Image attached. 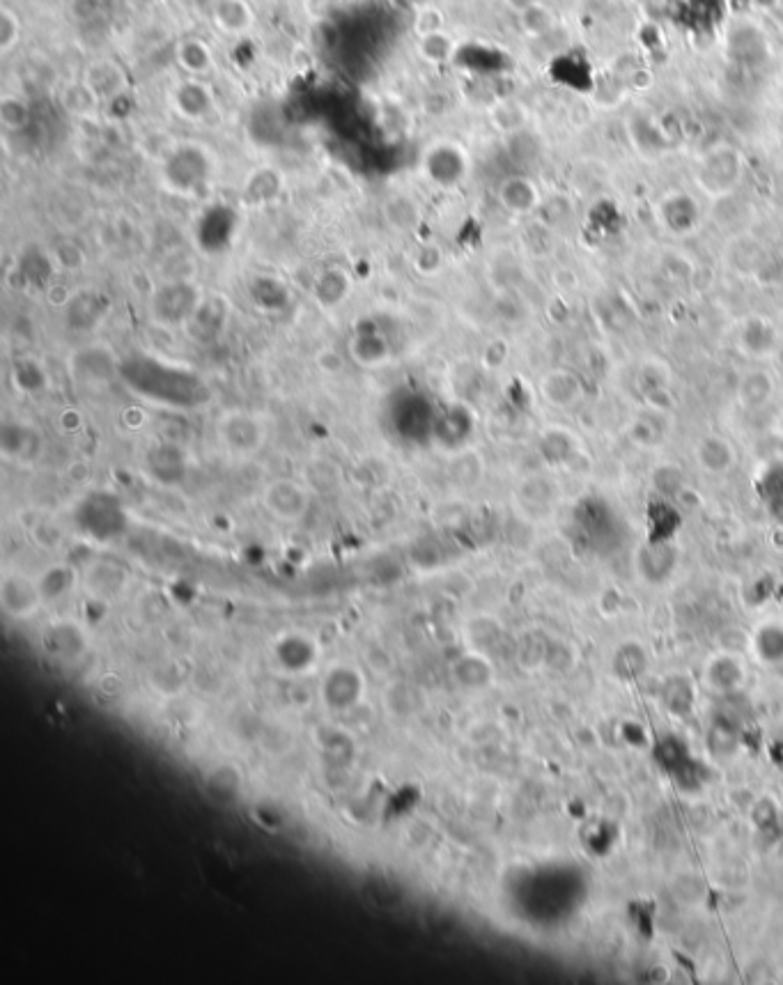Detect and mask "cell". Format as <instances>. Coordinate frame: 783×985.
Returning <instances> with one entry per match:
<instances>
[{
	"label": "cell",
	"mask_w": 783,
	"mask_h": 985,
	"mask_svg": "<svg viewBox=\"0 0 783 985\" xmlns=\"http://www.w3.org/2000/svg\"><path fill=\"white\" fill-rule=\"evenodd\" d=\"M503 3H506V7H510V10L519 14V12L529 10V7H533V5L542 3V0H503Z\"/></svg>",
	"instance_id": "obj_35"
},
{
	"label": "cell",
	"mask_w": 783,
	"mask_h": 985,
	"mask_svg": "<svg viewBox=\"0 0 783 985\" xmlns=\"http://www.w3.org/2000/svg\"><path fill=\"white\" fill-rule=\"evenodd\" d=\"M453 678L464 689H483L492 682V666L483 655L467 653L453 664Z\"/></svg>",
	"instance_id": "obj_21"
},
{
	"label": "cell",
	"mask_w": 783,
	"mask_h": 985,
	"mask_svg": "<svg viewBox=\"0 0 783 985\" xmlns=\"http://www.w3.org/2000/svg\"><path fill=\"white\" fill-rule=\"evenodd\" d=\"M490 118L494 127L503 131V134H519L526 124V111L522 104L508 99V102H499L492 108Z\"/></svg>",
	"instance_id": "obj_27"
},
{
	"label": "cell",
	"mask_w": 783,
	"mask_h": 985,
	"mask_svg": "<svg viewBox=\"0 0 783 985\" xmlns=\"http://www.w3.org/2000/svg\"><path fill=\"white\" fill-rule=\"evenodd\" d=\"M467 154L455 143H437L425 152L423 170L428 180L444 189L460 184L467 175Z\"/></svg>",
	"instance_id": "obj_8"
},
{
	"label": "cell",
	"mask_w": 783,
	"mask_h": 985,
	"mask_svg": "<svg viewBox=\"0 0 783 985\" xmlns=\"http://www.w3.org/2000/svg\"><path fill=\"white\" fill-rule=\"evenodd\" d=\"M662 221L666 228L682 235V232L694 228L696 207L685 193H673V196L662 205Z\"/></svg>",
	"instance_id": "obj_24"
},
{
	"label": "cell",
	"mask_w": 783,
	"mask_h": 985,
	"mask_svg": "<svg viewBox=\"0 0 783 985\" xmlns=\"http://www.w3.org/2000/svg\"><path fill=\"white\" fill-rule=\"evenodd\" d=\"M414 30L418 37L437 33V30H444V12L434 5H423L418 7L416 19H414Z\"/></svg>",
	"instance_id": "obj_33"
},
{
	"label": "cell",
	"mask_w": 783,
	"mask_h": 985,
	"mask_svg": "<svg viewBox=\"0 0 783 985\" xmlns=\"http://www.w3.org/2000/svg\"><path fill=\"white\" fill-rule=\"evenodd\" d=\"M519 26L529 37H545L554 28V14L545 3H538L529 10L519 12Z\"/></svg>",
	"instance_id": "obj_29"
},
{
	"label": "cell",
	"mask_w": 783,
	"mask_h": 985,
	"mask_svg": "<svg viewBox=\"0 0 783 985\" xmlns=\"http://www.w3.org/2000/svg\"><path fill=\"white\" fill-rule=\"evenodd\" d=\"M501 207L515 216L531 214L540 205V191L536 182H531L524 175H510L496 189Z\"/></svg>",
	"instance_id": "obj_14"
},
{
	"label": "cell",
	"mask_w": 783,
	"mask_h": 985,
	"mask_svg": "<svg viewBox=\"0 0 783 985\" xmlns=\"http://www.w3.org/2000/svg\"><path fill=\"white\" fill-rule=\"evenodd\" d=\"M37 581H40V588H42V595H44L46 604L60 602L74 591L76 572H74V568H69L67 563H53L44 572L37 575Z\"/></svg>",
	"instance_id": "obj_22"
},
{
	"label": "cell",
	"mask_w": 783,
	"mask_h": 985,
	"mask_svg": "<svg viewBox=\"0 0 783 985\" xmlns=\"http://www.w3.org/2000/svg\"><path fill=\"white\" fill-rule=\"evenodd\" d=\"M283 189V177L274 168H260L248 177L246 182V198L255 205H265L278 198Z\"/></svg>",
	"instance_id": "obj_25"
},
{
	"label": "cell",
	"mask_w": 783,
	"mask_h": 985,
	"mask_svg": "<svg viewBox=\"0 0 783 985\" xmlns=\"http://www.w3.org/2000/svg\"><path fill=\"white\" fill-rule=\"evenodd\" d=\"M570 386H577L575 377H570L568 372H565L563 386H561V372H552V375H547L545 379H542L540 391L545 393V400L552 402V405H556V407H561V393H563V407H568L577 400L575 398L577 393L570 391Z\"/></svg>",
	"instance_id": "obj_30"
},
{
	"label": "cell",
	"mask_w": 783,
	"mask_h": 985,
	"mask_svg": "<svg viewBox=\"0 0 783 985\" xmlns=\"http://www.w3.org/2000/svg\"><path fill=\"white\" fill-rule=\"evenodd\" d=\"M102 104L104 102L97 97V92L92 90L83 79L67 83L65 88L60 90V106H62V111L69 115V118H76V120L95 118L99 106Z\"/></svg>",
	"instance_id": "obj_19"
},
{
	"label": "cell",
	"mask_w": 783,
	"mask_h": 985,
	"mask_svg": "<svg viewBox=\"0 0 783 985\" xmlns=\"http://www.w3.org/2000/svg\"><path fill=\"white\" fill-rule=\"evenodd\" d=\"M173 106L184 120L200 122L214 111V92L203 79H186L173 92Z\"/></svg>",
	"instance_id": "obj_12"
},
{
	"label": "cell",
	"mask_w": 783,
	"mask_h": 985,
	"mask_svg": "<svg viewBox=\"0 0 783 985\" xmlns=\"http://www.w3.org/2000/svg\"><path fill=\"white\" fill-rule=\"evenodd\" d=\"M51 260L53 265H58L65 271H79L85 265V253L79 244L72 242V239H62V242L53 244Z\"/></svg>",
	"instance_id": "obj_31"
},
{
	"label": "cell",
	"mask_w": 783,
	"mask_h": 985,
	"mask_svg": "<svg viewBox=\"0 0 783 985\" xmlns=\"http://www.w3.org/2000/svg\"><path fill=\"white\" fill-rule=\"evenodd\" d=\"M23 23L12 7H0V56L7 58L21 44Z\"/></svg>",
	"instance_id": "obj_28"
},
{
	"label": "cell",
	"mask_w": 783,
	"mask_h": 985,
	"mask_svg": "<svg viewBox=\"0 0 783 985\" xmlns=\"http://www.w3.org/2000/svg\"><path fill=\"white\" fill-rule=\"evenodd\" d=\"M88 646V632L74 620H56L44 632V650L65 664L79 662L88 653Z\"/></svg>",
	"instance_id": "obj_10"
},
{
	"label": "cell",
	"mask_w": 783,
	"mask_h": 985,
	"mask_svg": "<svg viewBox=\"0 0 783 985\" xmlns=\"http://www.w3.org/2000/svg\"><path fill=\"white\" fill-rule=\"evenodd\" d=\"M320 703L333 715H347L359 708L368 696V678L361 666L352 662H333L324 669L317 687Z\"/></svg>",
	"instance_id": "obj_2"
},
{
	"label": "cell",
	"mask_w": 783,
	"mask_h": 985,
	"mask_svg": "<svg viewBox=\"0 0 783 985\" xmlns=\"http://www.w3.org/2000/svg\"><path fill=\"white\" fill-rule=\"evenodd\" d=\"M414 267H416L418 274H423V276L439 274L441 267H444V253H441L439 246L425 244V246L418 248V253L414 258Z\"/></svg>",
	"instance_id": "obj_32"
},
{
	"label": "cell",
	"mask_w": 783,
	"mask_h": 985,
	"mask_svg": "<svg viewBox=\"0 0 783 985\" xmlns=\"http://www.w3.org/2000/svg\"><path fill=\"white\" fill-rule=\"evenodd\" d=\"M175 62L186 76L191 79H203L214 69V51L200 37H182L175 44Z\"/></svg>",
	"instance_id": "obj_16"
},
{
	"label": "cell",
	"mask_w": 783,
	"mask_h": 985,
	"mask_svg": "<svg viewBox=\"0 0 783 985\" xmlns=\"http://www.w3.org/2000/svg\"><path fill=\"white\" fill-rule=\"evenodd\" d=\"M262 508L278 524H299L313 508V490L294 478H274L262 487Z\"/></svg>",
	"instance_id": "obj_4"
},
{
	"label": "cell",
	"mask_w": 783,
	"mask_h": 985,
	"mask_svg": "<svg viewBox=\"0 0 783 985\" xmlns=\"http://www.w3.org/2000/svg\"><path fill=\"white\" fill-rule=\"evenodd\" d=\"M30 118H33V111L21 95L0 97V124L7 131H23L30 124Z\"/></svg>",
	"instance_id": "obj_26"
},
{
	"label": "cell",
	"mask_w": 783,
	"mask_h": 985,
	"mask_svg": "<svg viewBox=\"0 0 783 985\" xmlns=\"http://www.w3.org/2000/svg\"><path fill=\"white\" fill-rule=\"evenodd\" d=\"M212 23L228 37H244L253 28L255 14L248 0H216L212 7Z\"/></svg>",
	"instance_id": "obj_15"
},
{
	"label": "cell",
	"mask_w": 783,
	"mask_h": 985,
	"mask_svg": "<svg viewBox=\"0 0 783 985\" xmlns=\"http://www.w3.org/2000/svg\"><path fill=\"white\" fill-rule=\"evenodd\" d=\"M42 451H44L42 432L33 428V425L23 421L3 425V434H0V453H3L7 462L28 467V464H35L40 460Z\"/></svg>",
	"instance_id": "obj_9"
},
{
	"label": "cell",
	"mask_w": 783,
	"mask_h": 985,
	"mask_svg": "<svg viewBox=\"0 0 783 985\" xmlns=\"http://www.w3.org/2000/svg\"><path fill=\"white\" fill-rule=\"evenodd\" d=\"M382 214L386 226L398 232V235H409V232H414L418 226H421L423 219L421 205H418L412 196H407V193H393V196L386 198Z\"/></svg>",
	"instance_id": "obj_17"
},
{
	"label": "cell",
	"mask_w": 783,
	"mask_h": 985,
	"mask_svg": "<svg viewBox=\"0 0 783 985\" xmlns=\"http://www.w3.org/2000/svg\"><path fill=\"white\" fill-rule=\"evenodd\" d=\"M81 79L97 92V97L102 99V102H111V99L124 95L129 88L127 72H124L120 62H115L111 58L92 60L90 65L85 67Z\"/></svg>",
	"instance_id": "obj_11"
},
{
	"label": "cell",
	"mask_w": 783,
	"mask_h": 985,
	"mask_svg": "<svg viewBox=\"0 0 783 985\" xmlns=\"http://www.w3.org/2000/svg\"><path fill=\"white\" fill-rule=\"evenodd\" d=\"M214 432L223 453L232 457V460H253L255 455H260L269 439L265 418L258 411L244 407L223 411L216 418Z\"/></svg>",
	"instance_id": "obj_1"
},
{
	"label": "cell",
	"mask_w": 783,
	"mask_h": 985,
	"mask_svg": "<svg viewBox=\"0 0 783 985\" xmlns=\"http://www.w3.org/2000/svg\"><path fill=\"white\" fill-rule=\"evenodd\" d=\"M347 354L354 366L377 370L391 363V343L379 331H361L347 343Z\"/></svg>",
	"instance_id": "obj_13"
},
{
	"label": "cell",
	"mask_w": 783,
	"mask_h": 985,
	"mask_svg": "<svg viewBox=\"0 0 783 985\" xmlns=\"http://www.w3.org/2000/svg\"><path fill=\"white\" fill-rule=\"evenodd\" d=\"M315 361H317V366H320V370L329 372V375H338V372H343V368H345L343 356H340L336 349H329V347L322 349V352H317Z\"/></svg>",
	"instance_id": "obj_34"
},
{
	"label": "cell",
	"mask_w": 783,
	"mask_h": 985,
	"mask_svg": "<svg viewBox=\"0 0 783 985\" xmlns=\"http://www.w3.org/2000/svg\"><path fill=\"white\" fill-rule=\"evenodd\" d=\"M416 51H418V56H421L423 62L439 67V65H446V62L453 60L455 51H457V42L451 33H446V30H437V33L418 37Z\"/></svg>",
	"instance_id": "obj_23"
},
{
	"label": "cell",
	"mask_w": 783,
	"mask_h": 985,
	"mask_svg": "<svg viewBox=\"0 0 783 985\" xmlns=\"http://www.w3.org/2000/svg\"><path fill=\"white\" fill-rule=\"evenodd\" d=\"M200 299H203V294L198 292L196 285L184 281V278H175V281L161 285L152 308L157 320L168 324V327H184L196 313Z\"/></svg>",
	"instance_id": "obj_6"
},
{
	"label": "cell",
	"mask_w": 783,
	"mask_h": 985,
	"mask_svg": "<svg viewBox=\"0 0 783 985\" xmlns=\"http://www.w3.org/2000/svg\"><path fill=\"white\" fill-rule=\"evenodd\" d=\"M352 294V278L345 269L329 267L315 278L313 297L322 308H340Z\"/></svg>",
	"instance_id": "obj_18"
},
{
	"label": "cell",
	"mask_w": 783,
	"mask_h": 985,
	"mask_svg": "<svg viewBox=\"0 0 783 985\" xmlns=\"http://www.w3.org/2000/svg\"><path fill=\"white\" fill-rule=\"evenodd\" d=\"M271 664L290 678H304L322 662V646L306 630H283L269 646Z\"/></svg>",
	"instance_id": "obj_3"
},
{
	"label": "cell",
	"mask_w": 783,
	"mask_h": 985,
	"mask_svg": "<svg viewBox=\"0 0 783 985\" xmlns=\"http://www.w3.org/2000/svg\"><path fill=\"white\" fill-rule=\"evenodd\" d=\"M203 795L214 806L230 809L242 802L246 790V777L242 765L232 763V760H219V763L209 765L200 779Z\"/></svg>",
	"instance_id": "obj_7"
},
{
	"label": "cell",
	"mask_w": 783,
	"mask_h": 985,
	"mask_svg": "<svg viewBox=\"0 0 783 985\" xmlns=\"http://www.w3.org/2000/svg\"><path fill=\"white\" fill-rule=\"evenodd\" d=\"M124 584H127V572L111 561L95 563L88 575H85L88 593L97 597V600H111V597L120 595Z\"/></svg>",
	"instance_id": "obj_20"
},
{
	"label": "cell",
	"mask_w": 783,
	"mask_h": 985,
	"mask_svg": "<svg viewBox=\"0 0 783 985\" xmlns=\"http://www.w3.org/2000/svg\"><path fill=\"white\" fill-rule=\"evenodd\" d=\"M44 595L37 577L28 572H5L0 579V609L14 620H28L40 614Z\"/></svg>",
	"instance_id": "obj_5"
}]
</instances>
